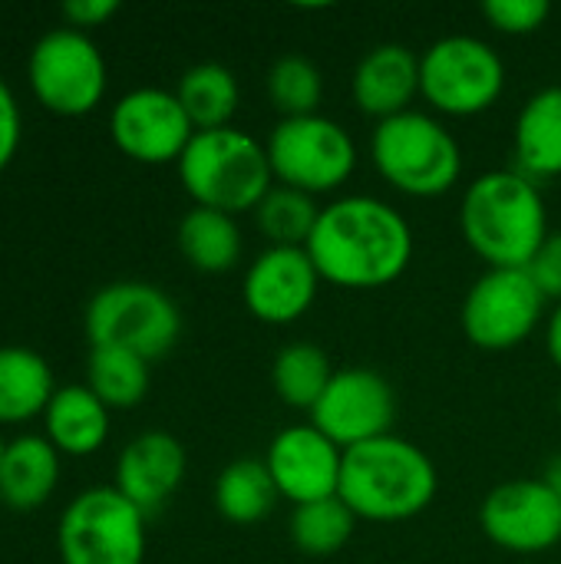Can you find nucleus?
<instances>
[{"label": "nucleus", "instance_id": "nucleus-12", "mask_svg": "<svg viewBox=\"0 0 561 564\" xmlns=\"http://www.w3.org/2000/svg\"><path fill=\"white\" fill-rule=\"evenodd\" d=\"M397 416V393L390 380L370 367H344L327 383L311 410V426L321 430L344 453L390 433Z\"/></svg>", "mask_w": 561, "mask_h": 564}, {"label": "nucleus", "instance_id": "nucleus-31", "mask_svg": "<svg viewBox=\"0 0 561 564\" xmlns=\"http://www.w3.org/2000/svg\"><path fill=\"white\" fill-rule=\"evenodd\" d=\"M483 17L489 20V26H496L506 36H529L546 26V20L552 17V3L549 0H486Z\"/></svg>", "mask_w": 561, "mask_h": 564}, {"label": "nucleus", "instance_id": "nucleus-17", "mask_svg": "<svg viewBox=\"0 0 561 564\" xmlns=\"http://www.w3.org/2000/svg\"><path fill=\"white\" fill-rule=\"evenodd\" d=\"M185 469H188L185 446L172 433L149 430L122 446V453L116 459L112 486L149 516V512L162 509L179 492Z\"/></svg>", "mask_w": 561, "mask_h": 564}, {"label": "nucleus", "instance_id": "nucleus-5", "mask_svg": "<svg viewBox=\"0 0 561 564\" xmlns=\"http://www.w3.org/2000/svg\"><path fill=\"white\" fill-rule=\"evenodd\" d=\"M370 155L380 178L410 198H440L463 175V149L456 135L436 116L420 109L377 122Z\"/></svg>", "mask_w": 561, "mask_h": 564}, {"label": "nucleus", "instance_id": "nucleus-1", "mask_svg": "<svg viewBox=\"0 0 561 564\" xmlns=\"http://www.w3.org/2000/svg\"><path fill=\"white\" fill-rule=\"evenodd\" d=\"M304 248L324 284L377 291L410 268L413 228L384 198L344 195L321 208Z\"/></svg>", "mask_w": 561, "mask_h": 564}, {"label": "nucleus", "instance_id": "nucleus-28", "mask_svg": "<svg viewBox=\"0 0 561 564\" xmlns=\"http://www.w3.org/2000/svg\"><path fill=\"white\" fill-rule=\"evenodd\" d=\"M354 529H357V516L347 509L341 496L294 506L291 522H288V535L294 549L308 558L337 555L354 539Z\"/></svg>", "mask_w": 561, "mask_h": 564}, {"label": "nucleus", "instance_id": "nucleus-7", "mask_svg": "<svg viewBox=\"0 0 561 564\" xmlns=\"http://www.w3.org/2000/svg\"><path fill=\"white\" fill-rule=\"evenodd\" d=\"M56 552L63 564H142L145 512L116 486H93L63 509Z\"/></svg>", "mask_w": 561, "mask_h": 564}, {"label": "nucleus", "instance_id": "nucleus-16", "mask_svg": "<svg viewBox=\"0 0 561 564\" xmlns=\"http://www.w3.org/2000/svg\"><path fill=\"white\" fill-rule=\"evenodd\" d=\"M265 466L274 479L281 499L304 506L317 499H331L341 489L344 449L334 446L311 423L281 430L265 456Z\"/></svg>", "mask_w": 561, "mask_h": 564}, {"label": "nucleus", "instance_id": "nucleus-23", "mask_svg": "<svg viewBox=\"0 0 561 564\" xmlns=\"http://www.w3.org/2000/svg\"><path fill=\"white\" fill-rule=\"evenodd\" d=\"M179 251L182 258L202 271V274H228L238 268L245 241L235 215L215 212V208H192L179 221Z\"/></svg>", "mask_w": 561, "mask_h": 564}, {"label": "nucleus", "instance_id": "nucleus-38", "mask_svg": "<svg viewBox=\"0 0 561 564\" xmlns=\"http://www.w3.org/2000/svg\"><path fill=\"white\" fill-rule=\"evenodd\" d=\"M559 413H561V393H559Z\"/></svg>", "mask_w": 561, "mask_h": 564}, {"label": "nucleus", "instance_id": "nucleus-13", "mask_svg": "<svg viewBox=\"0 0 561 564\" xmlns=\"http://www.w3.org/2000/svg\"><path fill=\"white\" fill-rule=\"evenodd\" d=\"M109 135L116 149L142 165L179 162L195 135L175 93L159 86H139L119 96L109 109Z\"/></svg>", "mask_w": 561, "mask_h": 564}, {"label": "nucleus", "instance_id": "nucleus-21", "mask_svg": "<svg viewBox=\"0 0 561 564\" xmlns=\"http://www.w3.org/2000/svg\"><path fill=\"white\" fill-rule=\"evenodd\" d=\"M60 482V453L40 433L7 443L0 459V502L13 512L40 509Z\"/></svg>", "mask_w": 561, "mask_h": 564}, {"label": "nucleus", "instance_id": "nucleus-4", "mask_svg": "<svg viewBox=\"0 0 561 564\" xmlns=\"http://www.w3.org/2000/svg\"><path fill=\"white\" fill-rule=\"evenodd\" d=\"M175 165L188 198L225 215L255 212L274 188L268 149L235 126L195 132Z\"/></svg>", "mask_w": 561, "mask_h": 564}, {"label": "nucleus", "instance_id": "nucleus-2", "mask_svg": "<svg viewBox=\"0 0 561 564\" xmlns=\"http://www.w3.org/2000/svg\"><path fill=\"white\" fill-rule=\"evenodd\" d=\"M460 228L489 268H526L549 238L542 188L516 169L486 172L463 192Z\"/></svg>", "mask_w": 561, "mask_h": 564}, {"label": "nucleus", "instance_id": "nucleus-33", "mask_svg": "<svg viewBox=\"0 0 561 564\" xmlns=\"http://www.w3.org/2000/svg\"><path fill=\"white\" fill-rule=\"evenodd\" d=\"M20 135H23V116H20V102L10 89V83L0 76V172L13 162L17 149H20Z\"/></svg>", "mask_w": 561, "mask_h": 564}, {"label": "nucleus", "instance_id": "nucleus-6", "mask_svg": "<svg viewBox=\"0 0 561 564\" xmlns=\"http://www.w3.org/2000/svg\"><path fill=\"white\" fill-rule=\"evenodd\" d=\"M83 327L89 347H119L152 364L179 344L182 311L149 281H112L89 297Z\"/></svg>", "mask_w": 561, "mask_h": 564}, {"label": "nucleus", "instance_id": "nucleus-35", "mask_svg": "<svg viewBox=\"0 0 561 564\" xmlns=\"http://www.w3.org/2000/svg\"><path fill=\"white\" fill-rule=\"evenodd\" d=\"M546 350L561 370V304H555L552 314L546 317Z\"/></svg>", "mask_w": 561, "mask_h": 564}, {"label": "nucleus", "instance_id": "nucleus-32", "mask_svg": "<svg viewBox=\"0 0 561 564\" xmlns=\"http://www.w3.org/2000/svg\"><path fill=\"white\" fill-rule=\"evenodd\" d=\"M526 271L549 304H561V231H549Z\"/></svg>", "mask_w": 561, "mask_h": 564}, {"label": "nucleus", "instance_id": "nucleus-20", "mask_svg": "<svg viewBox=\"0 0 561 564\" xmlns=\"http://www.w3.org/2000/svg\"><path fill=\"white\" fill-rule=\"evenodd\" d=\"M516 172L539 182L561 178V86H546L526 99L513 135Z\"/></svg>", "mask_w": 561, "mask_h": 564}, {"label": "nucleus", "instance_id": "nucleus-3", "mask_svg": "<svg viewBox=\"0 0 561 564\" xmlns=\"http://www.w3.org/2000/svg\"><path fill=\"white\" fill-rule=\"evenodd\" d=\"M440 476L433 459L403 436H380L344 453L337 496L357 519L407 522L427 512L436 499Z\"/></svg>", "mask_w": 561, "mask_h": 564}, {"label": "nucleus", "instance_id": "nucleus-22", "mask_svg": "<svg viewBox=\"0 0 561 564\" xmlns=\"http://www.w3.org/2000/svg\"><path fill=\"white\" fill-rule=\"evenodd\" d=\"M53 393L56 383L43 354L20 344L0 347V423H26L43 416Z\"/></svg>", "mask_w": 561, "mask_h": 564}, {"label": "nucleus", "instance_id": "nucleus-34", "mask_svg": "<svg viewBox=\"0 0 561 564\" xmlns=\"http://www.w3.org/2000/svg\"><path fill=\"white\" fill-rule=\"evenodd\" d=\"M116 13H119V3L116 0H66L63 3L66 26H76L83 33H89L93 26H103Z\"/></svg>", "mask_w": 561, "mask_h": 564}, {"label": "nucleus", "instance_id": "nucleus-10", "mask_svg": "<svg viewBox=\"0 0 561 564\" xmlns=\"http://www.w3.org/2000/svg\"><path fill=\"white\" fill-rule=\"evenodd\" d=\"M265 149L274 182L311 198L337 192L357 169V145L350 132L321 112L281 119Z\"/></svg>", "mask_w": 561, "mask_h": 564}, {"label": "nucleus", "instance_id": "nucleus-27", "mask_svg": "<svg viewBox=\"0 0 561 564\" xmlns=\"http://www.w3.org/2000/svg\"><path fill=\"white\" fill-rule=\"evenodd\" d=\"M149 360L119 347H89L86 360V387L109 410H132L149 393Z\"/></svg>", "mask_w": 561, "mask_h": 564}, {"label": "nucleus", "instance_id": "nucleus-26", "mask_svg": "<svg viewBox=\"0 0 561 564\" xmlns=\"http://www.w3.org/2000/svg\"><path fill=\"white\" fill-rule=\"evenodd\" d=\"M334 367H331V357L311 344V340H298V344H288L274 364H271V387L274 393L281 397L284 406L291 410H314L317 400L324 397L327 383L334 380Z\"/></svg>", "mask_w": 561, "mask_h": 564}, {"label": "nucleus", "instance_id": "nucleus-37", "mask_svg": "<svg viewBox=\"0 0 561 564\" xmlns=\"http://www.w3.org/2000/svg\"><path fill=\"white\" fill-rule=\"evenodd\" d=\"M3 449H7V443H3V440H0V459H3Z\"/></svg>", "mask_w": 561, "mask_h": 564}, {"label": "nucleus", "instance_id": "nucleus-18", "mask_svg": "<svg viewBox=\"0 0 561 564\" xmlns=\"http://www.w3.org/2000/svg\"><path fill=\"white\" fill-rule=\"evenodd\" d=\"M354 102L377 122L410 109L420 96V56L403 43H380L367 50L350 79Z\"/></svg>", "mask_w": 561, "mask_h": 564}, {"label": "nucleus", "instance_id": "nucleus-11", "mask_svg": "<svg viewBox=\"0 0 561 564\" xmlns=\"http://www.w3.org/2000/svg\"><path fill=\"white\" fill-rule=\"evenodd\" d=\"M549 301L526 268H489L463 301V334L473 347L506 354L526 344L546 317Z\"/></svg>", "mask_w": 561, "mask_h": 564}, {"label": "nucleus", "instance_id": "nucleus-29", "mask_svg": "<svg viewBox=\"0 0 561 564\" xmlns=\"http://www.w3.org/2000/svg\"><path fill=\"white\" fill-rule=\"evenodd\" d=\"M317 202L298 188L274 185L255 208L258 231L271 241V248H304L317 225Z\"/></svg>", "mask_w": 561, "mask_h": 564}, {"label": "nucleus", "instance_id": "nucleus-24", "mask_svg": "<svg viewBox=\"0 0 561 564\" xmlns=\"http://www.w3.org/2000/svg\"><path fill=\"white\" fill-rule=\"evenodd\" d=\"M175 96L192 119L195 132L205 129H225L231 126V116L238 112L241 89L228 66L222 63H195L182 73Z\"/></svg>", "mask_w": 561, "mask_h": 564}, {"label": "nucleus", "instance_id": "nucleus-30", "mask_svg": "<svg viewBox=\"0 0 561 564\" xmlns=\"http://www.w3.org/2000/svg\"><path fill=\"white\" fill-rule=\"evenodd\" d=\"M268 99L284 119L314 116L324 99V73L304 53H284L271 63L265 76Z\"/></svg>", "mask_w": 561, "mask_h": 564}, {"label": "nucleus", "instance_id": "nucleus-15", "mask_svg": "<svg viewBox=\"0 0 561 564\" xmlns=\"http://www.w3.org/2000/svg\"><path fill=\"white\" fill-rule=\"evenodd\" d=\"M321 274L308 248H265L245 271L241 297L255 321L284 327L301 321L321 291Z\"/></svg>", "mask_w": 561, "mask_h": 564}, {"label": "nucleus", "instance_id": "nucleus-9", "mask_svg": "<svg viewBox=\"0 0 561 564\" xmlns=\"http://www.w3.org/2000/svg\"><path fill=\"white\" fill-rule=\"evenodd\" d=\"M503 89L506 63L479 36L453 33L420 56V96L443 116H479L496 106Z\"/></svg>", "mask_w": 561, "mask_h": 564}, {"label": "nucleus", "instance_id": "nucleus-14", "mask_svg": "<svg viewBox=\"0 0 561 564\" xmlns=\"http://www.w3.org/2000/svg\"><path fill=\"white\" fill-rule=\"evenodd\" d=\"M486 539L516 555H539L561 542V502L542 479H509L479 506Z\"/></svg>", "mask_w": 561, "mask_h": 564}, {"label": "nucleus", "instance_id": "nucleus-36", "mask_svg": "<svg viewBox=\"0 0 561 564\" xmlns=\"http://www.w3.org/2000/svg\"><path fill=\"white\" fill-rule=\"evenodd\" d=\"M542 482L559 496V502H561V453L549 459V466H546V473H542Z\"/></svg>", "mask_w": 561, "mask_h": 564}, {"label": "nucleus", "instance_id": "nucleus-19", "mask_svg": "<svg viewBox=\"0 0 561 564\" xmlns=\"http://www.w3.org/2000/svg\"><path fill=\"white\" fill-rule=\"evenodd\" d=\"M43 436L60 456H93L109 440V406L86 383L56 387L43 410Z\"/></svg>", "mask_w": 561, "mask_h": 564}, {"label": "nucleus", "instance_id": "nucleus-8", "mask_svg": "<svg viewBox=\"0 0 561 564\" xmlns=\"http://www.w3.org/2000/svg\"><path fill=\"white\" fill-rule=\"evenodd\" d=\"M26 83L43 109L76 119L103 102L109 66L89 33L76 26H53L26 56Z\"/></svg>", "mask_w": 561, "mask_h": 564}, {"label": "nucleus", "instance_id": "nucleus-25", "mask_svg": "<svg viewBox=\"0 0 561 564\" xmlns=\"http://www.w3.org/2000/svg\"><path fill=\"white\" fill-rule=\"evenodd\" d=\"M215 509L231 525H258L281 499L265 459H235L215 479Z\"/></svg>", "mask_w": 561, "mask_h": 564}]
</instances>
